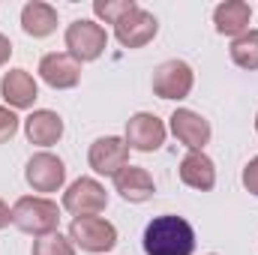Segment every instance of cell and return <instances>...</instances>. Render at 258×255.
<instances>
[{
    "label": "cell",
    "mask_w": 258,
    "mask_h": 255,
    "mask_svg": "<svg viewBox=\"0 0 258 255\" xmlns=\"http://www.w3.org/2000/svg\"><path fill=\"white\" fill-rule=\"evenodd\" d=\"M156 33H159L156 15L147 12V9H141V6L129 9L126 15L114 24V36H117V42L123 48H144L147 42L156 39Z\"/></svg>",
    "instance_id": "obj_8"
},
{
    "label": "cell",
    "mask_w": 258,
    "mask_h": 255,
    "mask_svg": "<svg viewBox=\"0 0 258 255\" xmlns=\"http://www.w3.org/2000/svg\"><path fill=\"white\" fill-rule=\"evenodd\" d=\"M18 114L12 111V108H6V105H0V144H6L15 132H18Z\"/></svg>",
    "instance_id": "obj_22"
},
{
    "label": "cell",
    "mask_w": 258,
    "mask_h": 255,
    "mask_svg": "<svg viewBox=\"0 0 258 255\" xmlns=\"http://www.w3.org/2000/svg\"><path fill=\"white\" fill-rule=\"evenodd\" d=\"M249 21H252V9L249 3L243 0H225L213 9V24H216V33L219 36H243L249 30Z\"/></svg>",
    "instance_id": "obj_17"
},
{
    "label": "cell",
    "mask_w": 258,
    "mask_h": 255,
    "mask_svg": "<svg viewBox=\"0 0 258 255\" xmlns=\"http://www.w3.org/2000/svg\"><path fill=\"white\" fill-rule=\"evenodd\" d=\"M114 189L120 192V198L129 201V204H144V201L153 198L156 183H153V177H150L147 168H141V165H126L123 171L114 174Z\"/></svg>",
    "instance_id": "obj_15"
},
{
    "label": "cell",
    "mask_w": 258,
    "mask_h": 255,
    "mask_svg": "<svg viewBox=\"0 0 258 255\" xmlns=\"http://www.w3.org/2000/svg\"><path fill=\"white\" fill-rule=\"evenodd\" d=\"M165 135H168V129H165V123H162L156 114L138 111V114H132L126 120V135H123V141L129 144V150L153 153V150H159V147L165 144Z\"/></svg>",
    "instance_id": "obj_10"
},
{
    "label": "cell",
    "mask_w": 258,
    "mask_h": 255,
    "mask_svg": "<svg viewBox=\"0 0 258 255\" xmlns=\"http://www.w3.org/2000/svg\"><path fill=\"white\" fill-rule=\"evenodd\" d=\"M255 132H258V114H255Z\"/></svg>",
    "instance_id": "obj_26"
},
{
    "label": "cell",
    "mask_w": 258,
    "mask_h": 255,
    "mask_svg": "<svg viewBox=\"0 0 258 255\" xmlns=\"http://www.w3.org/2000/svg\"><path fill=\"white\" fill-rule=\"evenodd\" d=\"M87 162L96 174L114 177L117 171H123L129 165V144L120 135H102L90 144L87 150Z\"/></svg>",
    "instance_id": "obj_9"
},
{
    "label": "cell",
    "mask_w": 258,
    "mask_h": 255,
    "mask_svg": "<svg viewBox=\"0 0 258 255\" xmlns=\"http://www.w3.org/2000/svg\"><path fill=\"white\" fill-rule=\"evenodd\" d=\"M135 6H138L135 0H93V12L105 24H117L129 9H135Z\"/></svg>",
    "instance_id": "obj_21"
},
{
    "label": "cell",
    "mask_w": 258,
    "mask_h": 255,
    "mask_svg": "<svg viewBox=\"0 0 258 255\" xmlns=\"http://www.w3.org/2000/svg\"><path fill=\"white\" fill-rule=\"evenodd\" d=\"M21 30L33 39H45L57 30V9L42 0H30L21 9Z\"/></svg>",
    "instance_id": "obj_18"
},
{
    "label": "cell",
    "mask_w": 258,
    "mask_h": 255,
    "mask_svg": "<svg viewBox=\"0 0 258 255\" xmlns=\"http://www.w3.org/2000/svg\"><path fill=\"white\" fill-rule=\"evenodd\" d=\"M240 180H243V186H246V192H249V195H255V198H258V156H252V159L246 162V168H243Z\"/></svg>",
    "instance_id": "obj_23"
},
{
    "label": "cell",
    "mask_w": 258,
    "mask_h": 255,
    "mask_svg": "<svg viewBox=\"0 0 258 255\" xmlns=\"http://www.w3.org/2000/svg\"><path fill=\"white\" fill-rule=\"evenodd\" d=\"M228 54H231V60L240 66V69L255 72V69H258V30H246L243 36L231 39Z\"/></svg>",
    "instance_id": "obj_19"
},
{
    "label": "cell",
    "mask_w": 258,
    "mask_h": 255,
    "mask_svg": "<svg viewBox=\"0 0 258 255\" xmlns=\"http://www.w3.org/2000/svg\"><path fill=\"white\" fill-rule=\"evenodd\" d=\"M33 255H75V246H72L69 237L54 231V234H45V237L33 240Z\"/></svg>",
    "instance_id": "obj_20"
},
{
    "label": "cell",
    "mask_w": 258,
    "mask_h": 255,
    "mask_svg": "<svg viewBox=\"0 0 258 255\" xmlns=\"http://www.w3.org/2000/svg\"><path fill=\"white\" fill-rule=\"evenodd\" d=\"M12 225L24 234H33V237L54 234L60 225V207L42 195H21L12 204Z\"/></svg>",
    "instance_id": "obj_2"
},
{
    "label": "cell",
    "mask_w": 258,
    "mask_h": 255,
    "mask_svg": "<svg viewBox=\"0 0 258 255\" xmlns=\"http://www.w3.org/2000/svg\"><path fill=\"white\" fill-rule=\"evenodd\" d=\"M0 96L6 99L9 108H33L39 96V84L27 69H9L0 78Z\"/></svg>",
    "instance_id": "obj_13"
},
{
    "label": "cell",
    "mask_w": 258,
    "mask_h": 255,
    "mask_svg": "<svg viewBox=\"0 0 258 255\" xmlns=\"http://www.w3.org/2000/svg\"><path fill=\"white\" fill-rule=\"evenodd\" d=\"M210 255H213V252H210Z\"/></svg>",
    "instance_id": "obj_27"
},
{
    "label": "cell",
    "mask_w": 258,
    "mask_h": 255,
    "mask_svg": "<svg viewBox=\"0 0 258 255\" xmlns=\"http://www.w3.org/2000/svg\"><path fill=\"white\" fill-rule=\"evenodd\" d=\"M24 180L33 192H57L66 183V165L60 156L39 150L24 165Z\"/></svg>",
    "instance_id": "obj_7"
},
{
    "label": "cell",
    "mask_w": 258,
    "mask_h": 255,
    "mask_svg": "<svg viewBox=\"0 0 258 255\" xmlns=\"http://www.w3.org/2000/svg\"><path fill=\"white\" fill-rule=\"evenodd\" d=\"M108 207V192L93 177H78L63 192V210L72 216H99Z\"/></svg>",
    "instance_id": "obj_6"
},
{
    "label": "cell",
    "mask_w": 258,
    "mask_h": 255,
    "mask_svg": "<svg viewBox=\"0 0 258 255\" xmlns=\"http://www.w3.org/2000/svg\"><path fill=\"white\" fill-rule=\"evenodd\" d=\"M171 132H174V138L183 144V147H189V150H204V144H210V123L192 111V108H177L171 117Z\"/></svg>",
    "instance_id": "obj_12"
},
{
    "label": "cell",
    "mask_w": 258,
    "mask_h": 255,
    "mask_svg": "<svg viewBox=\"0 0 258 255\" xmlns=\"http://www.w3.org/2000/svg\"><path fill=\"white\" fill-rule=\"evenodd\" d=\"M144 255H192L195 252V228L177 213L153 216L141 237Z\"/></svg>",
    "instance_id": "obj_1"
},
{
    "label": "cell",
    "mask_w": 258,
    "mask_h": 255,
    "mask_svg": "<svg viewBox=\"0 0 258 255\" xmlns=\"http://www.w3.org/2000/svg\"><path fill=\"white\" fill-rule=\"evenodd\" d=\"M39 75L54 90H72L81 81V63L66 51H51L39 60Z\"/></svg>",
    "instance_id": "obj_11"
},
{
    "label": "cell",
    "mask_w": 258,
    "mask_h": 255,
    "mask_svg": "<svg viewBox=\"0 0 258 255\" xmlns=\"http://www.w3.org/2000/svg\"><path fill=\"white\" fill-rule=\"evenodd\" d=\"M9 57H12V42L0 33V66H6L9 63Z\"/></svg>",
    "instance_id": "obj_24"
},
{
    "label": "cell",
    "mask_w": 258,
    "mask_h": 255,
    "mask_svg": "<svg viewBox=\"0 0 258 255\" xmlns=\"http://www.w3.org/2000/svg\"><path fill=\"white\" fill-rule=\"evenodd\" d=\"M63 42L66 54H72L78 63H90V60H99L102 51L108 48V33L102 24H96L90 18H78L66 27Z\"/></svg>",
    "instance_id": "obj_3"
},
{
    "label": "cell",
    "mask_w": 258,
    "mask_h": 255,
    "mask_svg": "<svg viewBox=\"0 0 258 255\" xmlns=\"http://www.w3.org/2000/svg\"><path fill=\"white\" fill-rule=\"evenodd\" d=\"M180 180L198 192H210L216 186V165L213 159L204 153V150H189L183 159H180V168H177Z\"/></svg>",
    "instance_id": "obj_14"
},
{
    "label": "cell",
    "mask_w": 258,
    "mask_h": 255,
    "mask_svg": "<svg viewBox=\"0 0 258 255\" xmlns=\"http://www.w3.org/2000/svg\"><path fill=\"white\" fill-rule=\"evenodd\" d=\"M9 222H12V210H9V204H6V201L0 198V231H3V228H6Z\"/></svg>",
    "instance_id": "obj_25"
},
{
    "label": "cell",
    "mask_w": 258,
    "mask_h": 255,
    "mask_svg": "<svg viewBox=\"0 0 258 255\" xmlns=\"http://www.w3.org/2000/svg\"><path fill=\"white\" fill-rule=\"evenodd\" d=\"M24 135L30 144L36 147H51L63 138V117L57 111L48 108H36L27 120H24Z\"/></svg>",
    "instance_id": "obj_16"
},
{
    "label": "cell",
    "mask_w": 258,
    "mask_h": 255,
    "mask_svg": "<svg viewBox=\"0 0 258 255\" xmlns=\"http://www.w3.org/2000/svg\"><path fill=\"white\" fill-rule=\"evenodd\" d=\"M153 93L159 99H186L192 93L195 72L186 60H165L153 69Z\"/></svg>",
    "instance_id": "obj_5"
},
{
    "label": "cell",
    "mask_w": 258,
    "mask_h": 255,
    "mask_svg": "<svg viewBox=\"0 0 258 255\" xmlns=\"http://www.w3.org/2000/svg\"><path fill=\"white\" fill-rule=\"evenodd\" d=\"M69 240L81 252L105 255L117 246V228L102 216H75L69 225Z\"/></svg>",
    "instance_id": "obj_4"
}]
</instances>
